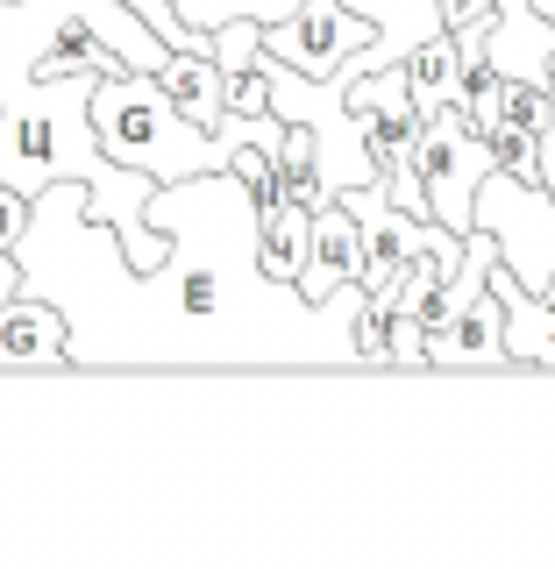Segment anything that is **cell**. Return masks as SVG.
Masks as SVG:
<instances>
[{"label": "cell", "instance_id": "1", "mask_svg": "<svg viewBox=\"0 0 555 569\" xmlns=\"http://www.w3.org/2000/svg\"><path fill=\"white\" fill-rule=\"evenodd\" d=\"M150 228L171 249L150 271H129L115 228L86 213V186L58 178L29 200V228L14 236L22 292L58 299L71 320L79 370H364L356 363V307L364 284L335 299H307L257 263V200L236 171L171 178L150 192Z\"/></svg>", "mask_w": 555, "mask_h": 569}, {"label": "cell", "instance_id": "2", "mask_svg": "<svg viewBox=\"0 0 555 569\" xmlns=\"http://www.w3.org/2000/svg\"><path fill=\"white\" fill-rule=\"evenodd\" d=\"M171 43L129 0H0V86L71 71H165Z\"/></svg>", "mask_w": 555, "mask_h": 569}, {"label": "cell", "instance_id": "3", "mask_svg": "<svg viewBox=\"0 0 555 569\" xmlns=\"http://www.w3.org/2000/svg\"><path fill=\"white\" fill-rule=\"evenodd\" d=\"M93 136H100L107 157H121L129 171H150L157 186L200 178V171H228V142L207 136L200 121L157 86V71H100L93 79Z\"/></svg>", "mask_w": 555, "mask_h": 569}, {"label": "cell", "instance_id": "4", "mask_svg": "<svg viewBox=\"0 0 555 569\" xmlns=\"http://www.w3.org/2000/svg\"><path fill=\"white\" fill-rule=\"evenodd\" d=\"M414 171L427 186V213H435L442 228H456V236H470L477 228V186H485V171H492V150H485V136L470 129L463 100H442L435 114L420 121Z\"/></svg>", "mask_w": 555, "mask_h": 569}, {"label": "cell", "instance_id": "5", "mask_svg": "<svg viewBox=\"0 0 555 569\" xmlns=\"http://www.w3.org/2000/svg\"><path fill=\"white\" fill-rule=\"evenodd\" d=\"M370 43H378V22L356 14L349 0H299L293 14L264 22V50L285 58L293 71H314V79H328L349 50H370Z\"/></svg>", "mask_w": 555, "mask_h": 569}, {"label": "cell", "instance_id": "6", "mask_svg": "<svg viewBox=\"0 0 555 569\" xmlns=\"http://www.w3.org/2000/svg\"><path fill=\"white\" fill-rule=\"evenodd\" d=\"M343 207L356 213V228H364V299H392V284H399V263L414 257V249H427L442 236V221H427V213H406L385 200V186H349ZM456 236V228H449Z\"/></svg>", "mask_w": 555, "mask_h": 569}, {"label": "cell", "instance_id": "7", "mask_svg": "<svg viewBox=\"0 0 555 569\" xmlns=\"http://www.w3.org/2000/svg\"><path fill=\"white\" fill-rule=\"evenodd\" d=\"M420 349H427V370H513V356H506V307H498L492 278H485V292H470L442 328H427Z\"/></svg>", "mask_w": 555, "mask_h": 569}, {"label": "cell", "instance_id": "8", "mask_svg": "<svg viewBox=\"0 0 555 569\" xmlns=\"http://www.w3.org/2000/svg\"><path fill=\"white\" fill-rule=\"evenodd\" d=\"M0 370H79L71 363V320L58 299L14 292L0 307Z\"/></svg>", "mask_w": 555, "mask_h": 569}, {"label": "cell", "instance_id": "9", "mask_svg": "<svg viewBox=\"0 0 555 569\" xmlns=\"http://www.w3.org/2000/svg\"><path fill=\"white\" fill-rule=\"evenodd\" d=\"M492 292H498V307H506L513 370H555V278L542 284V292H527V284L513 278V263L498 257L492 263Z\"/></svg>", "mask_w": 555, "mask_h": 569}, {"label": "cell", "instance_id": "10", "mask_svg": "<svg viewBox=\"0 0 555 569\" xmlns=\"http://www.w3.org/2000/svg\"><path fill=\"white\" fill-rule=\"evenodd\" d=\"M356 278H364V228H356V213L343 207V192H335L328 207H314V249H307V271H299V292L335 299Z\"/></svg>", "mask_w": 555, "mask_h": 569}, {"label": "cell", "instance_id": "11", "mask_svg": "<svg viewBox=\"0 0 555 569\" xmlns=\"http://www.w3.org/2000/svg\"><path fill=\"white\" fill-rule=\"evenodd\" d=\"M157 86H165L207 136H221V121H228V71H221V58H214V43L207 50H171L165 71H157Z\"/></svg>", "mask_w": 555, "mask_h": 569}, {"label": "cell", "instance_id": "12", "mask_svg": "<svg viewBox=\"0 0 555 569\" xmlns=\"http://www.w3.org/2000/svg\"><path fill=\"white\" fill-rule=\"evenodd\" d=\"M307 249H314V213L299 207V200H285V192H278L271 207H257V263L278 284H299Z\"/></svg>", "mask_w": 555, "mask_h": 569}, {"label": "cell", "instance_id": "13", "mask_svg": "<svg viewBox=\"0 0 555 569\" xmlns=\"http://www.w3.org/2000/svg\"><path fill=\"white\" fill-rule=\"evenodd\" d=\"M406 86H414L420 121L435 114L442 100L463 93V50H456V29H435V36H420V43L406 50Z\"/></svg>", "mask_w": 555, "mask_h": 569}, {"label": "cell", "instance_id": "14", "mask_svg": "<svg viewBox=\"0 0 555 569\" xmlns=\"http://www.w3.org/2000/svg\"><path fill=\"white\" fill-rule=\"evenodd\" d=\"M477 136H485V150H492V171L521 178V186H542V136H534V129H521V121L498 114L492 129H477Z\"/></svg>", "mask_w": 555, "mask_h": 569}, {"label": "cell", "instance_id": "15", "mask_svg": "<svg viewBox=\"0 0 555 569\" xmlns=\"http://www.w3.org/2000/svg\"><path fill=\"white\" fill-rule=\"evenodd\" d=\"M178 14H186L192 29H221L228 14H257V22H278V14H293L299 0H171Z\"/></svg>", "mask_w": 555, "mask_h": 569}, {"label": "cell", "instance_id": "16", "mask_svg": "<svg viewBox=\"0 0 555 569\" xmlns=\"http://www.w3.org/2000/svg\"><path fill=\"white\" fill-rule=\"evenodd\" d=\"M129 8H136V14H142V22H150L157 36H165L171 50H207V43H214V29H192L186 14L171 8V0H129Z\"/></svg>", "mask_w": 555, "mask_h": 569}, {"label": "cell", "instance_id": "17", "mask_svg": "<svg viewBox=\"0 0 555 569\" xmlns=\"http://www.w3.org/2000/svg\"><path fill=\"white\" fill-rule=\"evenodd\" d=\"M22 228H29V192H14L8 178H0V249H14Z\"/></svg>", "mask_w": 555, "mask_h": 569}, {"label": "cell", "instance_id": "18", "mask_svg": "<svg viewBox=\"0 0 555 569\" xmlns=\"http://www.w3.org/2000/svg\"><path fill=\"white\" fill-rule=\"evenodd\" d=\"M477 14H492V0H435L442 29H463V22H477Z\"/></svg>", "mask_w": 555, "mask_h": 569}, {"label": "cell", "instance_id": "19", "mask_svg": "<svg viewBox=\"0 0 555 569\" xmlns=\"http://www.w3.org/2000/svg\"><path fill=\"white\" fill-rule=\"evenodd\" d=\"M542 192L555 200V107H548V121H542Z\"/></svg>", "mask_w": 555, "mask_h": 569}, {"label": "cell", "instance_id": "20", "mask_svg": "<svg viewBox=\"0 0 555 569\" xmlns=\"http://www.w3.org/2000/svg\"><path fill=\"white\" fill-rule=\"evenodd\" d=\"M22 292V263H14V249H0V307Z\"/></svg>", "mask_w": 555, "mask_h": 569}]
</instances>
